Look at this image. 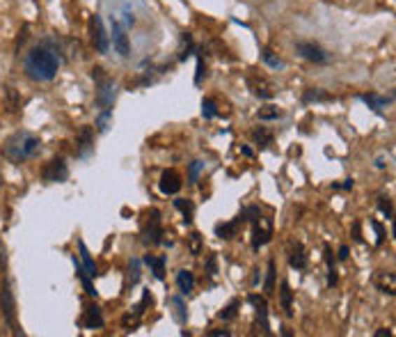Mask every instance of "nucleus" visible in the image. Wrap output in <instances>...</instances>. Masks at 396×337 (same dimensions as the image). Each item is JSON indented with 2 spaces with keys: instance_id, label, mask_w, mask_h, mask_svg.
<instances>
[{
  "instance_id": "obj_30",
  "label": "nucleus",
  "mask_w": 396,
  "mask_h": 337,
  "mask_svg": "<svg viewBox=\"0 0 396 337\" xmlns=\"http://www.w3.org/2000/svg\"><path fill=\"white\" fill-rule=\"evenodd\" d=\"M261 60H264V62L268 65V67H273V69H280V67H284V62H282V60H280L278 55L273 53L271 48H264V51H261Z\"/></svg>"
},
{
  "instance_id": "obj_26",
  "label": "nucleus",
  "mask_w": 396,
  "mask_h": 337,
  "mask_svg": "<svg viewBox=\"0 0 396 337\" xmlns=\"http://www.w3.org/2000/svg\"><path fill=\"white\" fill-rule=\"evenodd\" d=\"M238 308H240V300L238 298H234V300H229V305L222 310V312L218 315L222 322H231V319H234L236 315H238Z\"/></svg>"
},
{
  "instance_id": "obj_32",
  "label": "nucleus",
  "mask_w": 396,
  "mask_h": 337,
  "mask_svg": "<svg viewBox=\"0 0 396 337\" xmlns=\"http://www.w3.org/2000/svg\"><path fill=\"white\" fill-rule=\"evenodd\" d=\"M254 138H257V143H259L261 147H268L273 143V136L266 131V128H257L254 131Z\"/></svg>"
},
{
  "instance_id": "obj_7",
  "label": "nucleus",
  "mask_w": 396,
  "mask_h": 337,
  "mask_svg": "<svg viewBox=\"0 0 396 337\" xmlns=\"http://www.w3.org/2000/svg\"><path fill=\"white\" fill-rule=\"evenodd\" d=\"M296 51L300 58H305L309 62H316V65H325L330 60L328 51H325L321 44H316V41H298Z\"/></svg>"
},
{
  "instance_id": "obj_5",
  "label": "nucleus",
  "mask_w": 396,
  "mask_h": 337,
  "mask_svg": "<svg viewBox=\"0 0 396 337\" xmlns=\"http://www.w3.org/2000/svg\"><path fill=\"white\" fill-rule=\"evenodd\" d=\"M142 241L147 246L163 244V220H161L158 209H151L147 213V225H144V230H142Z\"/></svg>"
},
{
  "instance_id": "obj_11",
  "label": "nucleus",
  "mask_w": 396,
  "mask_h": 337,
  "mask_svg": "<svg viewBox=\"0 0 396 337\" xmlns=\"http://www.w3.org/2000/svg\"><path fill=\"white\" fill-rule=\"evenodd\" d=\"M182 186H184V181H182V177H179L177 170H165V172L161 175V181H158L161 193H165V195H177L179 191H182Z\"/></svg>"
},
{
  "instance_id": "obj_24",
  "label": "nucleus",
  "mask_w": 396,
  "mask_h": 337,
  "mask_svg": "<svg viewBox=\"0 0 396 337\" xmlns=\"http://www.w3.org/2000/svg\"><path fill=\"white\" fill-rule=\"evenodd\" d=\"M303 101L305 103H316V101H334V97L332 94H328V92H323V90H318V88H309L305 94H303Z\"/></svg>"
},
{
  "instance_id": "obj_18",
  "label": "nucleus",
  "mask_w": 396,
  "mask_h": 337,
  "mask_svg": "<svg viewBox=\"0 0 396 337\" xmlns=\"http://www.w3.org/2000/svg\"><path fill=\"white\" fill-rule=\"evenodd\" d=\"M360 99H362L367 106L371 108V110H376V112H383V110L392 103V97H381V94H374V92L362 94Z\"/></svg>"
},
{
  "instance_id": "obj_42",
  "label": "nucleus",
  "mask_w": 396,
  "mask_h": 337,
  "mask_svg": "<svg viewBox=\"0 0 396 337\" xmlns=\"http://www.w3.org/2000/svg\"><path fill=\"white\" fill-rule=\"evenodd\" d=\"M334 188H346L348 191V188H353V179H346L343 184H334Z\"/></svg>"
},
{
  "instance_id": "obj_28",
  "label": "nucleus",
  "mask_w": 396,
  "mask_h": 337,
  "mask_svg": "<svg viewBox=\"0 0 396 337\" xmlns=\"http://www.w3.org/2000/svg\"><path fill=\"white\" fill-rule=\"evenodd\" d=\"M264 291L268 293H275V259L268 262V273H266V284H264Z\"/></svg>"
},
{
  "instance_id": "obj_40",
  "label": "nucleus",
  "mask_w": 396,
  "mask_h": 337,
  "mask_svg": "<svg viewBox=\"0 0 396 337\" xmlns=\"http://www.w3.org/2000/svg\"><path fill=\"white\" fill-rule=\"evenodd\" d=\"M204 62H202V55H197V74H195V85L202 83V76H204Z\"/></svg>"
},
{
  "instance_id": "obj_1",
  "label": "nucleus",
  "mask_w": 396,
  "mask_h": 337,
  "mask_svg": "<svg viewBox=\"0 0 396 337\" xmlns=\"http://www.w3.org/2000/svg\"><path fill=\"white\" fill-rule=\"evenodd\" d=\"M62 58H60V51L53 46V41H41V44L32 46L28 53H25L23 60V69H25V76L32 81H39V83H46V81H53L57 76V69Z\"/></svg>"
},
{
  "instance_id": "obj_38",
  "label": "nucleus",
  "mask_w": 396,
  "mask_h": 337,
  "mask_svg": "<svg viewBox=\"0 0 396 337\" xmlns=\"http://www.w3.org/2000/svg\"><path fill=\"white\" fill-rule=\"evenodd\" d=\"M206 269H209V275L213 278V275H218V257L211 255L209 257V262H206Z\"/></svg>"
},
{
  "instance_id": "obj_29",
  "label": "nucleus",
  "mask_w": 396,
  "mask_h": 337,
  "mask_svg": "<svg viewBox=\"0 0 396 337\" xmlns=\"http://www.w3.org/2000/svg\"><path fill=\"white\" fill-rule=\"evenodd\" d=\"M202 115H204L206 119H213L215 115H218V103L206 97V99L202 101Z\"/></svg>"
},
{
  "instance_id": "obj_21",
  "label": "nucleus",
  "mask_w": 396,
  "mask_h": 337,
  "mask_svg": "<svg viewBox=\"0 0 396 337\" xmlns=\"http://www.w3.org/2000/svg\"><path fill=\"white\" fill-rule=\"evenodd\" d=\"M177 284H179V291L184 293V296H188L193 289H195V275L191 271H179L177 273Z\"/></svg>"
},
{
  "instance_id": "obj_10",
  "label": "nucleus",
  "mask_w": 396,
  "mask_h": 337,
  "mask_svg": "<svg viewBox=\"0 0 396 337\" xmlns=\"http://www.w3.org/2000/svg\"><path fill=\"white\" fill-rule=\"evenodd\" d=\"M247 300L257 310V326L261 328L264 335H268L271 333V326H268V303H266V298L264 296H257V293H250Z\"/></svg>"
},
{
  "instance_id": "obj_17",
  "label": "nucleus",
  "mask_w": 396,
  "mask_h": 337,
  "mask_svg": "<svg viewBox=\"0 0 396 337\" xmlns=\"http://www.w3.org/2000/svg\"><path fill=\"white\" fill-rule=\"evenodd\" d=\"M280 300H282V310L287 317H294V291H291L289 282L282 280L280 284Z\"/></svg>"
},
{
  "instance_id": "obj_4",
  "label": "nucleus",
  "mask_w": 396,
  "mask_h": 337,
  "mask_svg": "<svg viewBox=\"0 0 396 337\" xmlns=\"http://www.w3.org/2000/svg\"><path fill=\"white\" fill-rule=\"evenodd\" d=\"M92 79L97 81V106H101L103 110L106 108H113V101H115V83L113 79H108L103 74L101 67H94L92 69Z\"/></svg>"
},
{
  "instance_id": "obj_25",
  "label": "nucleus",
  "mask_w": 396,
  "mask_h": 337,
  "mask_svg": "<svg viewBox=\"0 0 396 337\" xmlns=\"http://www.w3.org/2000/svg\"><path fill=\"white\" fill-rule=\"evenodd\" d=\"M175 206L184 213V223H186V225H191V220H193V211H195L193 202H191V200H175Z\"/></svg>"
},
{
  "instance_id": "obj_35",
  "label": "nucleus",
  "mask_w": 396,
  "mask_h": 337,
  "mask_svg": "<svg viewBox=\"0 0 396 337\" xmlns=\"http://www.w3.org/2000/svg\"><path fill=\"white\" fill-rule=\"evenodd\" d=\"M128 273H131V287H133V284H137V280H140V262H137V259H131Z\"/></svg>"
},
{
  "instance_id": "obj_6",
  "label": "nucleus",
  "mask_w": 396,
  "mask_h": 337,
  "mask_svg": "<svg viewBox=\"0 0 396 337\" xmlns=\"http://www.w3.org/2000/svg\"><path fill=\"white\" fill-rule=\"evenodd\" d=\"M41 179L48 181V184H62V181L69 179V168L67 161L62 157L50 159L44 168H41Z\"/></svg>"
},
{
  "instance_id": "obj_15",
  "label": "nucleus",
  "mask_w": 396,
  "mask_h": 337,
  "mask_svg": "<svg viewBox=\"0 0 396 337\" xmlns=\"http://www.w3.org/2000/svg\"><path fill=\"white\" fill-rule=\"evenodd\" d=\"M113 46L122 58H126L128 53H131V41H128V34L122 28V23H117V21H113Z\"/></svg>"
},
{
  "instance_id": "obj_36",
  "label": "nucleus",
  "mask_w": 396,
  "mask_h": 337,
  "mask_svg": "<svg viewBox=\"0 0 396 337\" xmlns=\"http://www.w3.org/2000/svg\"><path fill=\"white\" fill-rule=\"evenodd\" d=\"M172 305L177 308V312H179V322H186V319H188V312H186V308H184V300L179 298V296H175V298H172Z\"/></svg>"
},
{
  "instance_id": "obj_8",
  "label": "nucleus",
  "mask_w": 396,
  "mask_h": 337,
  "mask_svg": "<svg viewBox=\"0 0 396 337\" xmlns=\"http://www.w3.org/2000/svg\"><path fill=\"white\" fill-rule=\"evenodd\" d=\"M90 34H92V44H94V48H97L99 53H108L110 39H108L106 28H103L99 14H94L92 19H90Z\"/></svg>"
},
{
  "instance_id": "obj_14",
  "label": "nucleus",
  "mask_w": 396,
  "mask_h": 337,
  "mask_svg": "<svg viewBox=\"0 0 396 337\" xmlns=\"http://www.w3.org/2000/svg\"><path fill=\"white\" fill-rule=\"evenodd\" d=\"M247 88L259 99H273L275 94V88L266 79H261V76H247Z\"/></svg>"
},
{
  "instance_id": "obj_20",
  "label": "nucleus",
  "mask_w": 396,
  "mask_h": 337,
  "mask_svg": "<svg viewBox=\"0 0 396 337\" xmlns=\"http://www.w3.org/2000/svg\"><path fill=\"white\" fill-rule=\"evenodd\" d=\"M78 250H81V259H83L81 266L85 269V273L90 275V278H94V275H97V264H94L90 250H88V246H85V241H78Z\"/></svg>"
},
{
  "instance_id": "obj_22",
  "label": "nucleus",
  "mask_w": 396,
  "mask_h": 337,
  "mask_svg": "<svg viewBox=\"0 0 396 337\" xmlns=\"http://www.w3.org/2000/svg\"><path fill=\"white\" fill-rule=\"evenodd\" d=\"M243 223V216H238V218L234 223H225V225H218L215 227V234H218L220 239H234L236 237V230H238V225Z\"/></svg>"
},
{
  "instance_id": "obj_37",
  "label": "nucleus",
  "mask_w": 396,
  "mask_h": 337,
  "mask_svg": "<svg viewBox=\"0 0 396 337\" xmlns=\"http://www.w3.org/2000/svg\"><path fill=\"white\" fill-rule=\"evenodd\" d=\"M202 166H204V163H200V161H193V163H191V175H188V181H191V184H195L197 177H200Z\"/></svg>"
},
{
  "instance_id": "obj_9",
  "label": "nucleus",
  "mask_w": 396,
  "mask_h": 337,
  "mask_svg": "<svg viewBox=\"0 0 396 337\" xmlns=\"http://www.w3.org/2000/svg\"><path fill=\"white\" fill-rule=\"evenodd\" d=\"M273 237V223L271 218H259L254 220V227H252V248L259 250L261 246H266Z\"/></svg>"
},
{
  "instance_id": "obj_16",
  "label": "nucleus",
  "mask_w": 396,
  "mask_h": 337,
  "mask_svg": "<svg viewBox=\"0 0 396 337\" xmlns=\"http://www.w3.org/2000/svg\"><path fill=\"white\" fill-rule=\"evenodd\" d=\"M289 266L296 271H305L307 269V253H305V246L300 241H294L289 246Z\"/></svg>"
},
{
  "instance_id": "obj_39",
  "label": "nucleus",
  "mask_w": 396,
  "mask_h": 337,
  "mask_svg": "<svg viewBox=\"0 0 396 337\" xmlns=\"http://www.w3.org/2000/svg\"><path fill=\"white\" fill-rule=\"evenodd\" d=\"M371 227L376 230V234H378V239H376V244L381 246L383 241H385V230H383V225L381 223H376V220H371Z\"/></svg>"
},
{
  "instance_id": "obj_12",
  "label": "nucleus",
  "mask_w": 396,
  "mask_h": 337,
  "mask_svg": "<svg viewBox=\"0 0 396 337\" xmlns=\"http://www.w3.org/2000/svg\"><path fill=\"white\" fill-rule=\"evenodd\" d=\"M94 150V128L92 126H81L78 136H76V154L85 159Z\"/></svg>"
},
{
  "instance_id": "obj_34",
  "label": "nucleus",
  "mask_w": 396,
  "mask_h": 337,
  "mask_svg": "<svg viewBox=\"0 0 396 337\" xmlns=\"http://www.w3.org/2000/svg\"><path fill=\"white\" fill-rule=\"evenodd\" d=\"M110 115H113V108H106L99 115V122H97V126H99V131H108V122H110Z\"/></svg>"
},
{
  "instance_id": "obj_43",
  "label": "nucleus",
  "mask_w": 396,
  "mask_h": 337,
  "mask_svg": "<svg viewBox=\"0 0 396 337\" xmlns=\"http://www.w3.org/2000/svg\"><path fill=\"white\" fill-rule=\"evenodd\" d=\"M5 266V246H3V241H0V269Z\"/></svg>"
},
{
  "instance_id": "obj_31",
  "label": "nucleus",
  "mask_w": 396,
  "mask_h": 337,
  "mask_svg": "<svg viewBox=\"0 0 396 337\" xmlns=\"http://www.w3.org/2000/svg\"><path fill=\"white\" fill-rule=\"evenodd\" d=\"M257 115H259V119H278V117H282V110L278 106H264V108H259Z\"/></svg>"
},
{
  "instance_id": "obj_33",
  "label": "nucleus",
  "mask_w": 396,
  "mask_h": 337,
  "mask_svg": "<svg viewBox=\"0 0 396 337\" xmlns=\"http://www.w3.org/2000/svg\"><path fill=\"white\" fill-rule=\"evenodd\" d=\"M188 246H191V253L193 255H200L202 253V237L195 232V234H191V239H188Z\"/></svg>"
},
{
  "instance_id": "obj_23",
  "label": "nucleus",
  "mask_w": 396,
  "mask_h": 337,
  "mask_svg": "<svg viewBox=\"0 0 396 337\" xmlns=\"http://www.w3.org/2000/svg\"><path fill=\"white\" fill-rule=\"evenodd\" d=\"M74 264H76V273H78V278H81L83 287H85V293H88V296H97L99 291L94 289V284H92V280H94V278H90V275L85 273V269H83L81 262H78V259H76V257H74Z\"/></svg>"
},
{
  "instance_id": "obj_44",
  "label": "nucleus",
  "mask_w": 396,
  "mask_h": 337,
  "mask_svg": "<svg viewBox=\"0 0 396 337\" xmlns=\"http://www.w3.org/2000/svg\"><path fill=\"white\" fill-rule=\"evenodd\" d=\"M209 335H213V337H229L231 333L229 331H211Z\"/></svg>"
},
{
  "instance_id": "obj_13",
  "label": "nucleus",
  "mask_w": 396,
  "mask_h": 337,
  "mask_svg": "<svg viewBox=\"0 0 396 337\" xmlns=\"http://www.w3.org/2000/svg\"><path fill=\"white\" fill-rule=\"evenodd\" d=\"M81 326L88 328V331H97V328H103V315H101V308H99L97 303L85 305Z\"/></svg>"
},
{
  "instance_id": "obj_27",
  "label": "nucleus",
  "mask_w": 396,
  "mask_h": 337,
  "mask_svg": "<svg viewBox=\"0 0 396 337\" xmlns=\"http://www.w3.org/2000/svg\"><path fill=\"white\" fill-rule=\"evenodd\" d=\"M378 209H381V211L387 216V220H390L392 216H394V202H392V197H390V195H381V197H378Z\"/></svg>"
},
{
  "instance_id": "obj_45",
  "label": "nucleus",
  "mask_w": 396,
  "mask_h": 337,
  "mask_svg": "<svg viewBox=\"0 0 396 337\" xmlns=\"http://www.w3.org/2000/svg\"><path fill=\"white\" fill-rule=\"evenodd\" d=\"M376 337H392V331H385V328H381V331L374 333Z\"/></svg>"
},
{
  "instance_id": "obj_46",
  "label": "nucleus",
  "mask_w": 396,
  "mask_h": 337,
  "mask_svg": "<svg viewBox=\"0 0 396 337\" xmlns=\"http://www.w3.org/2000/svg\"><path fill=\"white\" fill-rule=\"evenodd\" d=\"M339 259H348V248L346 246L339 248Z\"/></svg>"
},
{
  "instance_id": "obj_19",
  "label": "nucleus",
  "mask_w": 396,
  "mask_h": 337,
  "mask_svg": "<svg viewBox=\"0 0 396 337\" xmlns=\"http://www.w3.org/2000/svg\"><path fill=\"white\" fill-rule=\"evenodd\" d=\"M144 264L151 266L153 278L156 280H165V257H156V255H144Z\"/></svg>"
},
{
  "instance_id": "obj_2",
  "label": "nucleus",
  "mask_w": 396,
  "mask_h": 337,
  "mask_svg": "<svg viewBox=\"0 0 396 337\" xmlns=\"http://www.w3.org/2000/svg\"><path fill=\"white\" fill-rule=\"evenodd\" d=\"M39 150H41L39 136H34L30 131H16L5 140L0 154L12 163H25V161L37 157Z\"/></svg>"
},
{
  "instance_id": "obj_41",
  "label": "nucleus",
  "mask_w": 396,
  "mask_h": 337,
  "mask_svg": "<svg viewBox=\"0 0 396 337\" xmlns=\"http://www.w3.org/2000/svg\"><path fill=\"white\" fill-rule=\"evenodd\" d=\"M353 234H355V241H362V234H360V223H353Z\"/></svg>"
},
{
  "instance_id": "obj_3",
  "label": "nucleus",
  "mask_w": 396,
  "mask_h": 337,
  "mask_svg": "<svg viewBox=\"0 0 396 337\" xmlns=\"http://www.w3.org/2000/svg\"><path fill=\"white\" fill-rule=\"evenodd\" d=\"M0 315H3V322L10 328L12 335H23V331L19 328V319H16V298L10 280L0 284Z\"/></svg>"
}]
</instances>
